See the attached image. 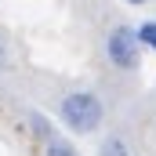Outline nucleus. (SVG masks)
Wrapping results in <instances>:
<instances>
[{
    "label": "nucleus",
    "instance_id": "f257e3e1",
    "mask_svg": "<svg viewBox=\"0 0 156 156\" xmlns=\"http://www.w3.org/2000/svg\"><path fill=\"white\" fill-rule=\"evenodd\" d=\"M58 109H62L66 127L76 131V134H91V131L102 123V113H105V109H102V98L91 94V91H69Z\"/></svg>",
    "mask_w": 156,
    "mask_h": 156
},
{
    "label": "nucleus",
    "instance_id": "f03ea898",
    "mask_svg": "<svg viewBox=\"0 0 156 156\" xmlns=\"http://www.w3.org/2000/svg\"><path fill=\"white\" fill-rule=\"evenodd\" d=\"M105 55H109L113 69H123V73L138 69V62H142V44H138V33H134L131 26H116V29L105 37Z\"/></svg>",
    "mask_w": 156,
    "mask_h": 156
},
{
    "label": "nucleus",
    "instance_id": "7ed1b4c3",
    "mask_svg": "<svg viewBox=\"0 0 156 156\" xmlns=\"http://www.w3.org/2000/svg\"><path fill=\"white\" fill-rule=\"evenodd\" d=\"M98 156H131V149H127V142H123L120 134H113V138H105V142H102Z\"/></svg>",
    "mask_w": 156,
    "mask_h": 156
},
{
    "label": "nucleus",
    "instance_id": "20e7f679",
    "mask_svg": "<svg viewBox=\"0 0 156 156\" xmlns=\"http://www.w3.org/2000/svg\"><path fill=\"white\" fill-rule=\"evenodd\" d=\"M134 33H138V44H142V47H153V51H156V22H145V26H138Z\"/></svg>",
    "mask_w": 156,
    "mask_h": 156
},
{
    "label": "nucleus",
    "instance_id": "39448f33",
    "mask_svg": "<svg viewBox=\"0 0 156 156\" xmlns=\"http://www.w3.org/2000/svg\"><path fill=\"white\" fill-rule=\"evenodd\" d=\"M47 156H76V149H73L69 142H62V138H51V145H47Z\"/></svg>",
    "mask_w": 156,
    "mask_h": 156
},
{
    "label": "nucleus",
    "instance_id": "423d86ee",
    "mask_svg": "<svg viewBox=\"0 0 156 156\" xmlns=\"http://www.w3.org/2000/svg\"><path fill=\"white\" fill-rule=\"evenodd\" d=\"M33 131L47 138V134H51V123H47V120H44V116H33Z\"/></svg>",
    "mask_w": 156,
    "mask_h": 156
},
{
    "label": "nucleus",
    "instance_id": "0eeeda50",
    "mask_svg": "<svg viewBox=\"0 0 156 156\" xmlns=\"http://www.w3.org/2000/svg\"><path fill=\"white\" fill-rule=\"evenodd\" d=\"M7 69V44H4V37H0V73Z\"/></svg>",
    "mask_w": 156,
    "mask_h": 156
},
{
    "label": "nucleus",
    "instance_id": "6e6552de",
    "mask_svg": "<svg viewBox=\"0 0 156 156\" xmlns=\"http://www.w3.org/2000/svg\"><path fill=\"white\" fill-rule=\"evenodd\" d=\"M127 4H149V0H127Z\"/></svg>",
    "mask_w": 156,
    "mask_h": 156
}]
</instances>
